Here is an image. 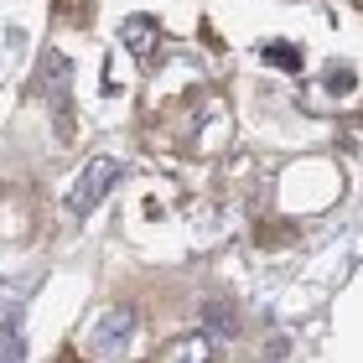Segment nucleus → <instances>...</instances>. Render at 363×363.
Here are the masks:
<instances>
[{
    "label": "nucleus",
    "instance_id": "0eeeda50",
    "mask_svg": "<svg viewBox=\"0 0 363 363\" xmlns=\"http://www.w3.org/2000/svg\"><path fill=\"white\" fill-rule=\"evenodd\" d=\"M265 62H280V68L296 73V68H301V52H296L291 42H270V47H265Z\"/></svg>",
    "mask_w": 363,
    "mask_h": 363
},
{
    "label": "nucleus",
    "instance_id": "39448f33",
    "mask_svg": "<svg viewBox=\"0 0 363 363\" xmlns=\"http://www.w3.org/2000/svg\"><path fill=\"white\" fill-rule=\"evenodd\" d=\"M120 42H125L135 57H145V52H151V47L161 42V26L151 21V16H130V21L120 26Z\"/></svg>",
    "mask_w": 363,
    "mask_h": 363
},
{
    "label": "nucleus",
    "instance_id": "f03ea898",
    "mask_svg": "<svg viewBox=\"0 0 363 363\" xmlns=\"http://www.w3.org/2000/svg\"><path fill=\"white\" fill-rule=\"evenodd\" d=\"M130 342H135V306L114 301L109 311H99V322L89 327L84 348H89V358H99V363H114V358L130 353Z\"/></svg>",
    "mask_w": 363,
    "mask_h": 363
},
{
    "label": "nucleus",
    "instance_id": "f257e3e1",
    "mask_svg": "<svg viewBox=\"0 0 363 363\" xmlns=\"http://www.w3.org/2000/svg\"><path fill=\"white\" fill-rule=\"evenodd\" d=\"M68 89H73V62L62 52H47L42 68H37V99L52 109L62 140H73V99H68Z\"/></svg>",
    "mask_w": 363,
    "mask_h": 363
},
{
    "label": "nucleus",
    "instance_id": "20e7f679",
    "mask_svg": "<svg viewBox=\"0 0 363 363\" xmlns=\"http://www.w3.org/2000/svg\"><path fill=\"white\" fill-rule=\"evenodd\" d=\"M197 322H203L208 337H239V311L223 301V296H208L203 306H197Z\"/></svg>",
    "mask_w": 363,
    "mask_h": 363
},
{
    "label": "nucleus",
    "instance_id": "7ed1b4c3",
    "mask_svg": "<svg viewBox=\"0 0 363 363\" xmlns=\"http://www.w3.org/2000/svg\"><path fill=\"white\" fill-rule=\"evenodd\" d=\"M125 177V161H114V156H94L84 172H78V182L68 187V213L73 218H89V213L109 197V187Z\"/></svg>",
    "mask_w": 363,
    "mask_h": 363
},
{
    "label": "nucleus",
    "instance_id": "423d86ee",
    "mask_svg": "<svg viewBox=\"0 0 363 363\" xmlns=\"http://www.w3.org/2000/svg\"><path fill=\"white\" fill-rule=\"evenodd\" d=\"M213 353H208V337H182V342H172L167 348V363H208Z\"/></svg>",
    "mask_w": 363,
    "mask_h": 363
},
{
    "label": "nucleus",
    "instance_id": "6e6552de",
    "mask_svg": "<svg viewBox=\"0 0 363 363\" xmlns=\"http://www.w3.org/2000/svg\"><path fill=\"white\" fill-rule=\"evenodd\" d=\"M327 84H333V94H348V84H353V68H333V73H327Z\"/></svg>",
    "mask_w": 363,
    "mask_h": 363
}]
</instances>
